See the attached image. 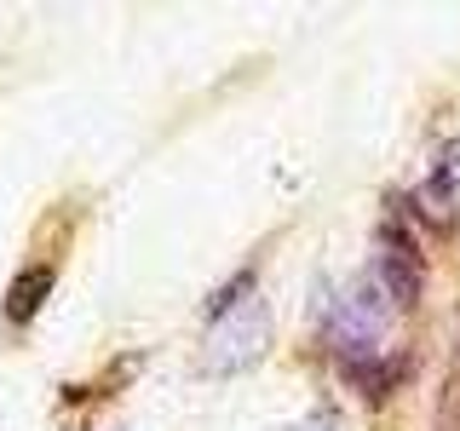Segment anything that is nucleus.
I'll list each match as a JSON object with an SVG mask.
<instances>
[{
    "label": "nucleus",
    "instance_id": "nucleus-1",
    "mask_svg": "<svg viewBox=\"0 0 460 431\" xmlns=\"http://www.w3.org/2000/svg\"><path fill=\"white\" fill-rule=\"evenodd\" d=\"M392 294L380 287V277H357L345 294L328 305V339H334V351H340V363H368V356H380L385 351V328H392Z\"/></svg>",
    "mask_w": 460,
    "mask_h": 431
},
{
    "label": "nucleus",
    "instance_id": "nucleus-2",
    "mask_svg": "<svg viewBox=\"0 0 460 431\" xmlns=\"http://www.w3.org/2000/svg\"><path fill=\"white\" fill-rule=\"evenodd\" d=\"M265 345H270V311H265V299H242L236 311L213 316L201 368H208V374H242V368H253L259 356H265Z\"/></svg>",
    "mask_w": 460,
    "mask_h": 431
},
{
    "label": "nucleus",
    "instance_id": "nucleus-3",
    "mask_svg": "<svg viewBox=\"0 0 460 431\" xmlns=\"http://www.w3.org/2000/svg\"><path fill=\"white\" fill-rule=\"evenodd\" d=\"M374 277H380V287L392 294L397 311H409L414 299H420L426 287V270H420V248H414V236L402 230L397 219L380 224V253H374Z\"/></svg>",
    "mask_w": 460,
    "mask_h": 431
},
{
    "label": "nucleus",
    "instance_id": "nucleus-4",
    "mask_svg": "<svg viewBox=\"0 0 460 431\" xmlns=\"http://www.w3.org/2000/svg\"><path fill=\"white\" fill-rule=\"evenodd\" d=\"M47 294H52V265H23L6 287V322L12 328L35 322V311L47 305Z\"/></svg>",
    "mask_w": 460,
    "mask_h": 431
},
{
    "label": "nucleus",
    "instance_id": "nucleus-5",
    "mask_svg": "<svg viewBox=\"0 0 460 431\" xmlns=\"http://www.w3.org/2000/svg\"><path fill=\"white\" fill-rule=\"evenodd\" d=\"M420 213H431V224H443V230L455 224V155H443L438 172L426 179V190H420Z\"/></svg>",
    "mask_w": 460,
    "mask_h": 431
},
{
    "label": "nucleus",
    "instance_id": "nucleus-6",
    "mask_svg": "<svg viewBox=\"0 0 460 431\" xmlns=\"http://www.w3.org/2000/svg\"><path fill=\"white\" fill-rule=\"evenodd\" d=\"M357 385H363V397H385L397 385V363H380V356H368V363H345Z\"/></svg>",
    "mask_w": 460,
    "mask_h": 431
},
{
    "label": "nucleus",
    "instance_id": "nucleus-7",
    "mask_svg": "<svg viewBox=\"0 0 460 431\" xmlns=\"http://www.w3.org/2000/svg\"><path fill=\"white\" fill-rule=\"evenodd\" d=\"M438 431H460V363L449 374V391H443V414H438Z\"/></svg>",
    "mask_w": 460,
    "mask_h": 431
},
{
    "label": "nucleus",
    "instance_id": "nucleus-8",
    "mask_svg": "<svg viewBox=\"0 0 460 431\" xmlns=\"http://www.w3.org/2000/svg\"><path fill=\"white\" fill-rule=\"evenodd\" d=\"M294 431H340V420L334 414H311V420H299Z\"/></svg>",
    "mask_w": 460,
    "mask_h": 431
}]
</instances>
